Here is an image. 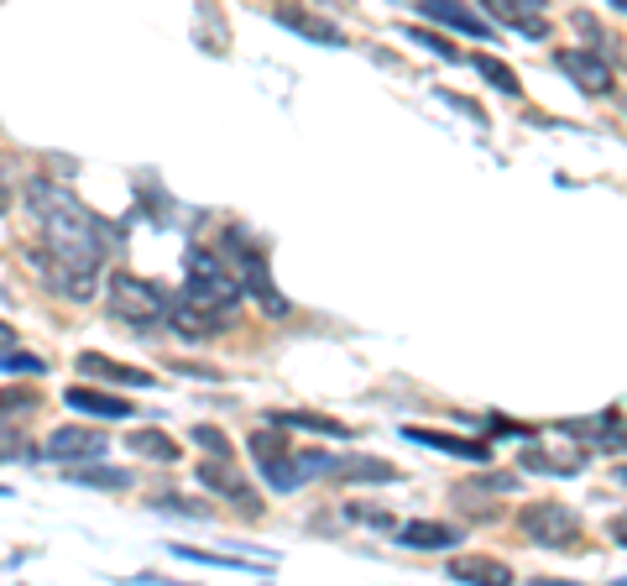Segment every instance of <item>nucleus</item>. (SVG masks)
I'll list each match as a JSON object with an SVG mask.
<instances>
[{"instance_id":"obj_13","label":"nucleus","mask_w":627,"mask_h":586,"mask_svg":"<svg viewBox=\"0 0 627 586\" xmlns=\"http://www.w3.org/2000/svg\"><path fill=\"white\" fill-rule=\"evenodd\" d=\"M565 434H576V440H586V446H596V450H627V430L617 414L576 419V424H565Z\"/></svg>"},{"instance_id":"obj_18","label":"nucleus","mask_w":627,"mask_h":586,"mask_svg":"<svg viewBox=\"0 0 627 586\" xmlns=\"http://www.w3.org/2000/svg\"><path fill=\"white\" fill-rule=\"evenodd\" d=\"M429 21H440V27H455V32H471V37H492V27L476 17V11H466V6H419Z\"/></svg>"},{"instance_id":"obj_2","label":"nucleus","mask_w":627,"mask_h":586,"mask_svg":"<svg viewBox=\"0 0 627 586\" xmlns=\"http://www.w3.org/2000/svg\"><path fill=\"white\" fill-rule=\"evenodd\" d=\"M184 299H194L199 310H209V314H231L241 304V293H246V283L236 277V267L225 257H215L209 246H188L184 252Z\"/></svg>"},{"instance_id":"obj_28","label":"nucleus","mask_w":627,"mask_h":586,"mask_svg":"<svg viewBox=\"0 0 627 586\" xmlns=\"http://www.w3.org/2000/svg\"><path fill=\"white\" fill-rule=\"evenodd\" d=\"M6 372H42L37 357H17V341H11V330H6Z\"/></svg>"},{"instance_id":"obj_22","label":"nucleus","mask_w":627,"mask_h":586,"mask_svg":"<svg viewBox=\"0 0 627 586\" xmlns=\"http://www.w3.org/2000/svg\"><path fill=\"white\" fill-rule=\"evenodd\" d=\"M277 21H288L293 32H304V37H320V42H330V48H345V37H340L335 27H324L320 17H298V11H277Z\"/></svg>"},{"instance_id":"obj_30","label":"nucleus","mask_w":627,"mask_h":586,"mask_svg":"<svg viewBox=\"0 0 627 586\" xmlns=\"http://www.w3.org/2000/svg\"><path fill=\"white\" fill-rule=\"evenodd\" d=\"M617 482H627V466H617Z\"/></svg>"},{"instance_id":"obj_24","label":"nucleus","mask_w":627,"mask_h":586,"mask_svg":"<svg viewBox=\"0 0 627 586\" xmlns=\"http://www.w3.org/2000/svg\"><path fill=\"white\" fill-rule=\"evenodd\" d=\"M471 64H476V74H481V79H492L502 95H518V89H523L518 85V74H512L508 64H497V58H471Z\"/></svg>"},{"instance_id":"obj_15","label":"nucleus","mask_w":627,"mask_h":586,"mask_svg":"<svg viewBox=\"0 0 627 586\" xmlns=\"http://www.w3.org/2000/svg\"><path fill=\"white\" fill-rule=\"evenodd\" d=\"M168 325L178 330V335H188V341H199V335H215V330H221L225 320H221V314H209V310H199L194 299H173Z\"/></svg>"},{"instance_id":"obj_10","label":"nucleus","mask_w":627,"mask_h":586,"mask_svg":"<svg viewBox=\"0 0 627 586\" xmlns=\"http://www.w3.org/2000/svg\"><path fill=\"white\" fill-rule=\"evenodd\" d=\"M450 576L466 586H512V566L508 560H492V555H455Z\"/></svg>"},{"instance_id":"obj_8","label":"nucleus","mask_w":627,"mask_h":586,"mask_svg":"<svg viewBox=\"0 0 627 586\" xmlns=\"http://www.w3.org/2000/svg\"><path fill=\"white\" fill-rule=\"evenodd\" d=\"M105 450H110L105 430H79V424H63V430L48 434V456H52V461H95V456H105Z\"/></svg>"},{"instance_id":"obj_4","label":"nucleus","mask_w":627,"mask_h":586,"mask_svg":"<svg viewBox=\"0 0 627 586\" xmlns=\"http://www.w3.org/2000/svg\"><path fill=\"white\" fill-rule=\"evenodd\" d=\"M110 314L126 320L131 330H157L173 314V299L157 283H147V277L116 273L110 277Z\"/></svg>"},{"instance_id":"obj_12","label":"nucleus","mask_w":627,"mask_h":586,"mask_svg":"<svg viewBox=\"0 0 627 586\" xmlns=\"http://www.w3.org/2000/svg\"><path fill=\"white\" fill-rule=\"evenodd\" d=\"M63 403H68V409H79V414H95V419H131V398H120V393H95V388H68Z\"/></svg>"},{"instance_id":"obj_16","label":"nucleus","mask_w":627,"mask_h":586,"mask_svg":"<svg viewBox=\"0 0 627 586\" xmlns=\"http://www.w3.org/2000/svg\"><path fill=\"white\" fill-rule=\"evenodd\" d=\"M580 450H543V446H528L523 450V466L528 471H543V477H576L580 471Z\"/></svg>"},{"instance_id":"obj_1","label":"nucleus","mask_w":627,"mask_h":586,"mask_svg":"<svg viewBox=\"0 0 627 586\" xmlns=\"http://www.w3.org/2000/svg\"><path fill=\"white\" fill-rule=\"evenodd\" d=\"M27 209H32L37 225V246H32V267L48 277L52 293H63L74 304L95 299V283H100V257H105V231L100 215H89L63 184L52 178H32L27 184Z\"/></svg>"},{"instance_id":"obj_7","label":"nucleus","mask_w":627,"mask_h":586,"mask_svg":"<svg viewBox=\"0 0 627 586\" xmlns=\"http://www.w3.org/2000/svg\"><path fill=\"white\" fill-rule=\"evenodd\" d=\"M199 482L209 487V492H221V498H236V508L246 518L262 514V498H256L252 487H246V477H241L231 461H199Z\"/></svg>"},{"instance_id":"obj_11","label":"nucleus","mask_w":627,"mask_h":586,"mask_svg":"<svg viewBox=\"0 0 627 586\" xmlns=\"http://www.w3.org/2000/svg\"><path fill=\"white\" fill-rule=\"evenodd\" d=\"M79 372H85V378L120 382V388H153V372L126 367V362H116V357H100V351H85V357H79Z\"/></svg>"},{"instance_id":"obj_3","label":"nucleus","mask_w":627,"mask_h":586,"mask_svg":"<svg viewBox=\"0 0 627 586\" xmlns=\"http://www.w3.org/2000/svg\"><path fill=\"white\" fill-rule=\"evenodd\" d=\"M252 450H256V466H262V477H267L272 492H293V487H304L308 477L335 471V461L320 456V450H288V440H283L277 424H272V430H256Z\"/></svg>"},{"instance_id":"obj_5","label":"nucleus","mask_w":627,"mask_h":586,"mask_svg":"<svg viewBox=\"0 0 627 586\" xmlns=\"http://www.w3.org/2000/svg\"><path fill=\"white\" fill-rule=\"evenodd\" d=\"M225 252H231V267H236V277H241V283H246V289H252V299H256V304H262V310H267V314H277V320H283V314H293V304H288V299H283V293H277V283H272V277H267V262H262V246H256L252 236L241 231V225H231V231H225Z\"/></svg>"},{"instance_id":"obj_19","label":"nucleus","mask_w":627,"mask_h":586,"mask_svg":"<svg viewBox=\"0 0 627 586\" xmlns=\"http://www.w3.org/2000/svg\"><path fill=\"white\" fill-rule=\"evenodd\" d=\"M277 430H308V434H351V424H335L330 414H267Z\"/></svg>"},{"instance_id":"obj_31","label":"nucleus","mask_w":627,"mask_h":586,"mask_svg":"<svg viewBox=\"0 0 627 586\" xmlns=\"http://www.w3.org/2000/svg\"><path fill=\"white\" fill-rule=\"evenodd\" d=\"M611 6H623V11H627V0H611Z\"/></svg>"},{"instance_id":"obj_29","label":"nucleus","mask_w":627,"mask_h":586,"mask_svg":"<svg viewBox=\"0 0 627 586\" xmlns=\"http://www.w3.org/2000/svg\"><path fill=\"white\" fill-rule=\"evenodd\" d=\"M607 535L617 539V545H627V514H617V518H611V524H607Z\"/></svg>"},{"instance_id":"obj_26","label":"nucleus","mask_w":627,"mask_h":586,"mask_svg":"<svg viewBox=\"0 0 627 586\" xmlns=\"http://www.w3.org/2000/svg\"><path fill=\"white\" fill-rule=\"evenodd\" d=\"M74 482H89V487H131V471H74Z\"/></svg>"},{"instance_id":"obj_21","label":"nucleus","mask_w":627,"mask_h":586,"mask_svg":"<svg viewBox=\"0 0 627 586\" xmlns=\"http://www.w3.org/2000/svg\"><path fill=\"white\" fill-rule=\"evenodd\" d=\"M492 11H497V21H508V27H518V32H528V37H549V21H543L539 11H528V6L518 11L512 0H497Z\"/></svg>"},{"instance_id":"obj_9","label":"nucleus","mask_w":627,"mask_h":586,"mask_svg":"<svg viewBox=\"0 0 627 586\" xmlns=\"http://www.w3.org/2000/svg\"><path fill=\"white\" fill-rule=\"evenodd\" d=\"M570 79H576L586 95H607L611 89V69H607V52H580V48H565L560 58H555Z\"/></svg>"},{"instance_id":"obj_20","label":"nucleus","mask_w":627,"mask_h":586,"mask_svg":"<svg viewBox=\"0 0 627 586\" xmlns=\"http://www.w3.org/2000/svg\"><path fill=\"white\" fill-rule=\"evenodd\" d=\"M131 450L136 456H153V461H163V466L178 461V446H173L163 430H131Z\"/></svg>"},{"instance_id":"obj_6","label":"nucleus","mask_w":627,"mask_h":586,"mask_svg":"<svg viewBox=\"0 0 627 586\" xmlns=\"http://www.w3.org/2000/svg\"><path fill=\"white\" fill-rule=\"evenodd\" d=\"M518 529L528 539H539L549 550H565V545H576L580 539V518L565 508V502H528L523 514H518Z\"/></svg>"},{"instance_id":"obj_27","label":"nucleus","mask_w":627,"mask_h":586,"mask_svg":"<svg viewBox=\"0 0 627 586\" xmlns=\"http://www.w3.org/2000/svg\"><path fill=\"white\" fill-rule=\"evenodd\" d=\"M408 37L424 42L429 52H440V58H455V42H450V37H434V32H424V27H408Z\"/></svg>"},{"instance_id":"obj_17","label":"nucleus","mask_w":627,"mask_h":586,"mask_svg":"<svg viewBox=\"0 0 627 586\" xmlns=\"http://www.w3.org/2000/svg\"><path fill=\"white\" fill-rule=\"evenodd\" d=\"M408 440H413V446H434V450H444V456H460V461L487 466V446H481V440H460V434H440V430H408Z\"/></svg>"},{"instance_id":"obj_25","label":"nucleus","mask_w":627,"mask_h":586,"mask_svg":"<svg viewBox=\"0 0 627 586\" xmlns=\"http://www.w3.org/2000/svg\"><path fill=\"white\" fill-rule=\"evenodd\" d=\"M194 446H204V450H215V456H225V461H231V434H221L215 430V424H194Z\"/></svg>"},{"instance_id":"obj_14","label":"nucleus","mask_w":627,"mask_h":586,"mask_svg":"<svg viewBox=\"0 0 627 586\" xmlns=\"http://www.w3.org/2000/svg\"><path fill=\"white\" fill-rule=\"evenodd\" d=\"M455 539H460L455 529H450V524H434V518H413V524L398 529V545H403V550H450Z\"/></svg>"},{"instance_id":"obj_23","label":"nucleus","mask_w":627,"mask_h":586,"mask_svg":"<svg viewBox=\"0 0 627 586\" xmlns=\"http://www.w3.org/2000/svg\"><path fill=\"white\" fill-rule=\"evenodd\" d=\"M335 477H345V482H392L398 471L388 461H351V466H335Z\"/></svg>"}]
</instances>
